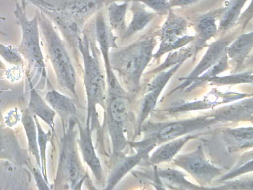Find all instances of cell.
I'll return each mask as SVG.
<instances>
[{"instance_id": "6da1fadb", "label": "cell", "mask_w": 253, "mask_h": 190, "mask_svg": "<svg viewBox=\"0 0 253 190\" xmlns=\"http://www.w3.org/2000/svg\"><path fill=\"white\" fill-rule=\"evenodd\" d=\"M78 49L82 65V77L87 100L85 125L92 132L99 131L96 106H105L106 82L105 72L96 40L93 16L85 24L78 41Z\"/></svg>"}, {"instance_id": "7a4b0ae2", "label": "cell", "mask_w": 253, "mask_h": 190, "mask_svg": "<svg viewBox=\"0 0 253 190\" xmlns=\"http://www.w3.org/2000/svg\"><path fill=\"white\" fill-rule=\"evenodd\" d=\"M156 44L155 38L150 35L110 49L111 68L122 87L130 94L135 95L139 92L141 77L153 58Z\"/></svg>"}, {"instance_id": "3957f363", "label": "cell", "mask_w": 253, "mask_h": 190, "mask_svg": "<svg viewBox=\"0 0 253 190\" xmlns=\"http://www.w3.org/2000/svg\"><path fill=\"white\" fill-rule=\"evenodd\" d=\"M40 36L46 57L54 72L58 85L78 99V75L82 71L65 42L51 20L39 10Z\"/></svg>"}, {"instance_id": "277c9868", "label": "cell", "mask_w": 253, "mask_h": 190, "mask_svg": "<svg viewBox=\"0 0 253 190\" xmlns=\"http://www.w3.org/2000/svg\"><path fill=\"white\" fill-rule=\"evenodd\" d=\"M106 82L103 125L111 140L112 158L123 153L128 144L125 134L132 119L131 106L135 95L125 90L116 76L106 79Z\"/></svg>"}, {"instance_id": "5b68a950", "label": "cell", "mask_w": 253, "mask_h": 190, "mask_svg": "<svg viewBox=\"0 0 253 190\" xmlns=\"http://www.w3.org/2000/svg\"><path fill=\"white\" fill-rule=\"evenodd\" d=\"M77 118L70 119L66 126L62 124L55 183L63 189L80 190L88 177L78 152L75 129Z\"/></svg>"}, {"instance_id": "8992f818", "label": "cell", "mask_w": 253, "mask_h": 190, "mask_svg": "<svg viewBox=\"0 0 253 190\" xmlns=\"http://www.w3.org/2000/svg\"><path fill=\"white\" fill-rule=\"evenodd\" d=\"M217 121L213 115H209L165 123H147L141 128L144 133L143 140L133 142V145L135 148L150 151L157 144L202 130Z\"/></svg>"}, {"instance_id": "52a82bcc", "label": "cell", "mask_w": 253, "mask_h": 190, "mask_svg": "<svg viewBox=\"0 0 253 190\" xmlns=\"http://www.w3.org/2000/svg\"><path fill=\"white\" fill-rule=\"evenodd\" d=\"M39 9L36 8L32 19L29 20L26 14V5H20L15 0L14 14L21 29V39L18 49L26 67L34 69L43 76H46V65L40 42V32L38 22Z\"/></svg>"}, {"instance_id": "ba28073f", "label": "cell", "mask_w": 253, "mask_h": 190, "mask_svg": "<svg viewBox=\"0 0 253 190\" xmlns=\"http://www.w3.org/2000/svg\"><path fill=\"white\" fill-rule=\"evenodd\" d=\"M125 0H27L38 9H45L86 23L95 14L113 2Z\"/></svg>"}, {"instance_id": "9c48e42d", "label": "cell", "mask_w": 253, "mask_h": 190, "mask_svg": "<svg viewBox=\"0 0 253 190\" xmlns=\"http://www.w3.org/2000/svg\"><path fill=\"white\" fill-rule=\"evenodd\" d=\"M160 33V44L153 58L159 59L165 53L178 49L193 41L195 36L187 35V22L170 9Z\"/></svg>"}, {"instance_id": "30bf717a", "label": "cell", "mask_w": 253, "mask_h": 190, "mask_svg": "<svg viewBox=\"0 0 253 190\" xmlns=\"http://www.w3.org/2000/svg\"><path fill=\"white\" fill-rule=\"evenodd\" d=\"M175 164L186 171L201 185L210 184L222 174V170L209 162L202 147L189 153L178 155L173 159Z\"/></svg>"}, {"instance_id": "8fae6325", "label": "cell", "mask_w": 253, "mask_h": 190, "mask_svg": "<svg viewBox=\"0 0 253 190\" xmlns=\"http://www.w3.org/2000/svg\"><path fill=\"white\" fill-rule=\"evenodd\" d=\"M79 129V138L76 140L84 162L88 166L94 177L98 187L103 189L105 187L103 171L100 161L97 156L93 144L92 132L89 127L86 126L79 119L76 118Z\"/></svg>"}, {"instance_id": "7c38bea8", "label": "cell", "mask_w": 253, "mask_h": 190, "mask_svg": "<svg viewBox=\"0 0 253 190\" xmlns=\"http://www.w3.org/2000/svg\"><path fill=\"white\" fill-rule=\"evenodd\" d=\"M232 41V37L227 36L211 44L195 68L186 77L181 78L183 82L173 91L177 89H185L193 80L214 65L225 53L227 46Z\"/></svg>"}, {"instance_id": "4fadbf2b", "label": "cell", "mask_w": 253, "mask_h": 190, "mask_svg": "<svg viewBox=\"0 0 253 190\" xmlns=\"http://www.w3.org/2000/svg\"><path fill=\"white\" fill-rule=\"evenodd\" d=\"M147 154L142 151H137V153L133 155L126 156L122 153L110 158L109 174L104 189H113L121 179L138 165Z\"/></svg>"}, {"instance_id": "5bb4252c", "label": "cell", "mask_w": 253, "mask_h": 190, "mask_svg": "<svg viewBox=\"0 0 253 190\" xmlns=\"http://www.w3.org/2000/svg\"><path fill=\"white\" fill-rule=\"evenodd\" d=\"M128 10L131 13V19L126 30L118 40L121 43L127 41L137 33L143 30L157 14L155 12L147 10L144 4L138 1L130 2Z\"/></svg>"}, {"instance_id": "9a60e30c", "label": "cell", "mask_w": 253, "mask_h": 190, "mask_svg": "<svg viewBox=\"0 0 253 190\" xmlns=\"http://www.w3.org/2000/svg\"><path fill=\"white\" fill-rule=\"evenodd\" d=\"M45 99L60 116L62 124L67 125L70 119L77 117V100L52 89L48 91Z\"/></svg>"}, {"instance_id": "2e32d148", "label": "cell", "mask_w": 253, "mask_h": 190, "mask_svg": "<svg viewBox=\"0 0 253 190\" xmlns=\"http://www.w3.org/2000/svg\"><path fill=\"white\" fill-rule=\"evenodd\" d=\"M129 4L127 1L113 2L105 8L108 24L118 41L127 25L126 17Z\"/></svg>"}, {"instance_id": "e0dca14e", "label": "cell", "mask_w": 253, "mask_h": 190, "mask_svg": "<svg viewBox=\"0 0 253 190\" xmlns=\"http://www.w3.org/2000/svg\"><path fill=\"white\" fill-rule=\"evenodd\" d=\"M253 47V32L242 34L231 42L226 49L228 58L237 64L242 65L252 51Z\"/></svg>"}, {"instance_id": "ac0fdd59", "label": "cell", "mask_w": 253, "mask_h": 190, "mask_svg": "<svg viewBox=\"0 0 253 190\" xmlns=\"http://www.w3.org/2000/svg\"><path fill=\"white\" fill-rule=\"evenodd\" d=\"M215 14L212 13L205 14L199 18L195 23L197 38L193 44L195 54L199 51L207 41L213 37L217 32Z\"/></svg>"}, {"instance_id": "d6986e66", "label": "cell", "mask_w": 253, "mask_h": 190, "mask_svg": "<svg viewBox=\"0 0 253 190\" xmlns=\"http://www.w3.org/2000/svg\"><path fill=\"white\" fill-rule=\"evenodd\" d=\"M194 137V135L187 134L170 140L153 153L149 158V162L151 164H156L170 161L184 144Z\"/></svg>"}, {"instance_id": "ffe728a7", "label": "cell", "mask_w": 253, "mask_h": 190, "mask_svg": "<svg viewBox=\"0 0 253 190\" xmlns=\"http://www.w3.org/2000/svg\"><path fill=\"white\" fill-rule=\"evenodd\" d=\"M223 137L231 150L237 151L253 146L252 127L228 129L224 132Z\"/></svg>"}, {"instance_id": "44dd1931", "label": "cell", "mask_w": 253, "mask_h": 190, "mask_svg": "<svg viewBox=\"0 0 253 190\" xmlns=\"http://www.w3.org/2000/svg\"><path fill=\"white\" fill-rule=\"evenodd\" d=\"M253 98L225 106L213 115L217 121H230L252 117Z\"/></svg>"}, {"instance_id": "7402d4cb", "label": "cell", "mask_w": 253, "mask_h": 190, "mask_svg": "<svg viewBox=\"0 0 253 190\" xmlns=\"http://www.w3.org/2000/svg\"><path fill=\"white\" fill-rule=\"evenodd\" d=\"M30 83V99L29 107L30 111L42 119L53 130L55 111L41 97L31 83Z\"/></svg>"}, {"instance_id": "603a6c76", "label": "cell", "mask_w": 253, "mask_h": 190, "mask_svg": "<svg viewBox=\"0 0 253 190\" xmlns=\"http://www.w3.org/2000/svg\"><path fill=\"white\" fill-rule=\"evenodd\" d=\"M156 174L157 177L169 186H174L181 189H202L188 181L185 178L186 175L177 170L159 169L156 171Z\"/></svg>"}, {"instance_id": "cb8c5ba5", "label": "cell", "mask_w": 253, "mask_h": 190, "mask_svg": "<svg viewBox=\"0 0 253 190\" xmlns=\"http://www.w3.org/2000/svg\"><path fill=\"white\" fill-rule=\"evenodd\" d=\"M248 0H230L223 8L219 18V30L232 27L239 19L241 10Z\"/></svg>"}, {"instance_id": "d4e9b609", "label": "cell", "mask_w": 253, "mask_h": 190, "mask_svg": "<svg viewBox=\"0 0 253 190\" xmlns=\"http://www.w3.org/2000/svg\"><path fill=\"white\" fill-rule=\"evenodd\" d=\"M171 52V53L168 55L162 64L147 72V74L158 73L172 67L177 64L183 63L185 60L192 56L193 55H196L193 45Z\"/></svg>"}, {"instance_id": "484cf974", "label": "cell", "mask_w": 253, "mask_h": 190, "mask_svg": "<svg viewBox=\"0 0 253 190\" xmlns=\"http://www.w3.org/2000/svg\"><path fill=\"white\" fill-rule=\"evenodd\" d=\"M229 58L226 52L221 58L211 67L208 69L204 73L193 80L185 89L190 91L199 86L204 82L208 81L210 79L217 76L229 67Z\"/></svg>"}, {"instance_id": "4316f807", "label": "cell", "mask_w": 253, "mask_h": 190, "mask_svg": "<svg viewBox=\"0 0 253 190\" xmlns=\"http://www.w3.org/2000/svg\"><path fill=\"white\" fill-rule=\"evenodd\" d=\"M161 91V89L148 91L142 98L137 122V129L139 132L141 131L144 121L154 109Z\"/></svg>"}, {"instance_id": "83f0119b", "label": "cell", "mask_w": 253, "mask_h": 190, "mask_svg": "<svg viewBox=\"0 0 253 190\" xmlns=\"http://www.w3.org/2000/svg\"><path fill=\"white\" fill-rule=\"evenodd\" d=\"M22 120L28 140L29 149L34 155L37 163L40 165V156L36 142L35 123L29 111L24 113Z\"/></svg>"}, {"instance_id": "f1b7e54d", "label": "cell", "mask_w": 253, "mask_h": 190, "mask_svg": "<svg viewBox=\"0 0 253 190\" xmlns=\"http://www.w3.org/2000/svg\"><path fill=\"white\" fill-rule=\"evenodd\" d=\"M0 56L9 65L16 67H24V60L17 47L11 45H6L0 42Z\"/></svg>"}, {"instance_id": "f546056e", "label": "cell", "mask_w": 253, "mask_h": 190, "mask_svg": "<svg viewBox=\"0 0 253 190\" xmlns=\"http://www.w3.org/2000/svg\"><path fill=\"white\" fill-rule=\"evenodd\" d=\"M208 82L216 85L252 83V71H246L224 76H216L210 79Z\"/></svg>"}, {"instance_id": "4dcf8cb0", "label": "cell", "mask_w": 253, "mask_h": 190, "mask_svg": "<svg viewBox=\"0 0 253 190\" xmlns=\"http://www.w3.org/2000/svg\"><path fill=\"white\" fill-rule=\"evenodd\" d=\"M182 63L169 68L166 70L159 72V73L148 83L147 86V92L156 89L163 90L168 81L182 65Z\"/></svg>"}, {"instance_id": "1f68e13d", "label": "cell", "mask_w": 253, "mask_h": 190, "mask_svg": "<svg viewBox=\"0 0 253 190\" xmlns=\"http://www.w3.org/2000/svg\"><path fill=\"white\" fill-rule=\"evenodd\" d=\"M34 118L35 119V123L36 124V126L38 129V141L40 148L42 170V174L44 175V178L46 179V182H47L45 174V151L47 142L49 141V138L51 136V132L50 131H49L47 133H45L41 128L37 120L36 119L35 116H34Z\"/></svg>"}, {"instance_id": "d6a6232c", "label": "cell", "mask_w": 253, "mask_h": 190, "mask_svg": "<svg viewBox=\"0 0 253 190\" xmlns=\"http://www.w3.org/2000/svg\"><path fill=\"white\" fill-rule=\"evenodd\" d=\"M124 1H138L152 9L155 13L161 15H167L171 9L168 0H125Z\"/></svg>"}, {"instance_id": "836d02e7", "label": "cell", "mask_w": 253, "mask_h": 190, "mask_svg": "<svg viewBox=\"0 0 253 190\" xmlns=\"http://www.w3.org/2000/svg\"><path fill=\"white\" fill-rule=\"evenodd\" d=\"M213 106L207 101H198L193 102L184 103L178 105L172 106L168 109L170 112H179L189 110L204 109Z\"/></svg>"}, {"instance_id": "e575fe53", "label": "cell", "mask_w": 253, "mask_h": 190, "mask_svg": "<svg viewBox=\"0 0 253 190\" xmlns=\"http://www.w3.org/2000/svg\"><path fill=\"white\" fill-rule=\"evenodd\" d=\"M253 178H244L226 182L220 189H247L253 190Z\"/></svg>"}, {"instance_id": "d590c367", "label": "cell", "mask_w": 253, "mask_h": 190, "mask_svg": "<svg viewBox=\"0 0 253 190\" xmlns=\"http://www.w3.org/2000/svg\"><path fill=\"white\" fill-rule=\"evenodd\" d=\"M253 171V160L248 161L240 167L236 168L221 177L219 181H223L233 178L244 173Z\"/></svg>"}, {"instance_id": "8d00e7d4", "label": "cell", "mask_w": 253, "mask_h": 190, "mask_svg": "<svg viewBox=\"0 0 253 190\" xmlns=\"http://www.w3.org/2000/svg\"><path fill=\"white\" fill-rule=\"evenodd\" d=\"M34 176L37 183V185L40 190H49L50 188L41 174L38 169L34 168L33 169Z\"/></svg>"}, {"instance_id": "74e56055", "label": "cell", "mask_w": 253, "mask_h": 190, "mask_svg": "<svg viewBox=\"0 0 253 190\" xmlns=\"http://www.w3.org/2000/svg\"><path fill=\"white\" fill-rule=\"evenodd\" d=\"M201 0H168L171 8L175 7H184L196 3Z\"/></svg>"}, {"instance_id": "f35d334b", "label": "cell", "mask_w": 253, "mask_h": 190, "mask_svg": "<svg viewBox=\"0 0 253 190\" xmlns=\"http://www.w3.org/2000/svg\"><path fill=\"white\" fill-rule=\"evenodd\" d=\"M19 115L17 113V111L16 110L11 111L6 118V123H7L9 125L12 126L17 123L19 118Z\"/></svg>"}, {"instance_id": "ab89813d", "label": "cell", "mask_w": 253, "mask_h": 190, "mask_svg": "<svg viewBox=\"0 0 253 190\" xmlns=\"http://www.w3.org/2000/svg\"><path fill=\"white\" fill-rule=\"evenodd\" d=\"M26 0H21V3L26 4Z\"/></svg>"}]
</instances>
